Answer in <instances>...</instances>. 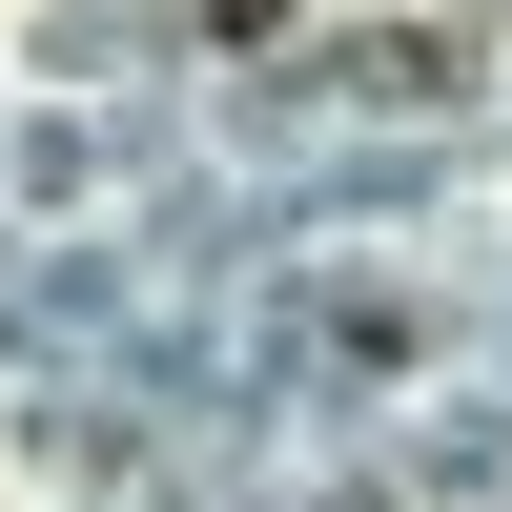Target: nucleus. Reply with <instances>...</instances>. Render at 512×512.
I'll use <instances>...</instances> for the list:
<instances>
[{
	"label": "nucleus",
	"instance_id": "obj_1",
	"mask_svg": "<svg viewBox=\"0 0 512 512\" xmlns=\"http://www.w3.org/2000/svg\"><path fill=\"white\" fill-rule=\"evenodd\" d=\"M205 21H226V41H267V21H287V0H205Z\"/></svg>",
	"mask_w": 512,
	"mask_h": 512
}]
</instances>
